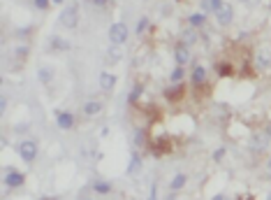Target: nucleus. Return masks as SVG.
I'll use <instances>...</instances> for the list:
<instances>
[{
  "instance_id": "nucleus-1",
  "label": "nucleus",
  "mask_w": 271,
  "mask_h": 200,
  "mask_svg": "<svg viewBox=\"0 0 271 200\" xmlns=\"http://www.w3.org/2000/svg\"><path fill=\"white\" fill-rule=\"evenodd\" d=\"M79 16H81V9H79V5L77 2H72V5H68V7H63V12H60L58 21L63 28H70V31H75L77 26H79Z\"/></svg>"
},
{
  "instance_id": "nucleus-2",
  "label": "nucleus",
  "mask_w": 271,
  "mask_h": 200,
  "mask_svg": "<svg viewBox=\"0 0 271 200\" xmlns=\"http://www.w3.org/2000/svg\"><path fill=\"white\" fill-rule=\"evenodd\" d=\"M16 151H19V156H21L23 163H35V158H38V151H39L38 140H33V138L21 140V142L16 145Z\"/></svg>"
},
{
  "instance_id": "nucleus-3",
  "label": "nucleus",
  "mask_w": 271,
  "mask_h": 200,
  "mask_svg": "<svg viewBox=\"0 0 271 200\" xmlns=\"http://www.w3.org/2000/svg\"><path fill=\"white\" fill-rule=\"evenodd\" d=\"M2 184H5V189H9V191L21 189V186L26 184V172L7 165V168H5V175H2Z\"/></svg>"
},
{
  "instance_id": "nucleus-4",
  "label": "nucleus",
  "mask_w": 271,
  "mask_h": 200,
  "mask_svg": "<svg viewBox=\"0 0 271 200\" xmlns=\"http://www.w3.org/2000/svg\"><path fill=\"white\" fill-rule=\"evenodd\" d=\"M271 145V138L267 135L264 131H257V133H250V138H248V149L253 151V154H264L267 149H269Z\"/></svg>"
},
{
  "instance_id": "nucleus-5",
  "label": "nucleus",
  "mask_w": 271,
  "mask_h": 200,
  "mask_svg": "<svg viewBox=\"0 0 271 200\" xmlns=\"http://www.w3.org/2000/svg\"><path fill=\"white\" fill-rule=\"evenodd\" d=\"M253 65L257 72H269L271 70V49L269 47H257L253 54Z\"/></svg>"
},
{
  "instance_id": "nucleus-6",
  "label": "nucleus",
  "mask_w": 271,
  "mask_h": 200,
  "mask_svg": "<svg viewBox=\"0 0 271 200\" xmlns=\"http://www.w3.org/2000/svg\"><path fill=\"white\" fill-rule=\"evenodd\" d=\"M190 84H193V89H197V91L209 84V70L204 68L202 63H195V65H193V70H190Z\"/></svg>"
},
{
  "instance_id": "nucleus-7",
  "label": "nucleus",
  "mask_w": 271,
  "mask_h": 200,
  "mask_svg": "<svg viewBox=\"0 0 271 200\" xmlns=\"http://www.w3.org/2000/svg\"><path fill=\"white\" fill-rule=\"evenodd\" d=\"M128 26L125 23H120V21H116V23H112L109 26V42L112 45H116V47H123L125 42H128Z\"/></svg>"
},
{
  "instance_id": "nucleus-8",
  "label": "nucleus",
  "mask_w": 271,
  "mask_h": 200,
  "mask_svg": "<svg viewBox=\"0 0 271 200\" xmlns=\"http://www.w3.org/2000/svg\"><path fill=\"white\" fill-rule=\"evenodd\" d=\"M190 61H193V51H190V47L183 45V42H176V45H174V63L181 65V68H186Z\"/></svg>"
},
{
  "instance_id": "nucleus-9",
  "label": "nucleus",
  "mask_w": 271,
  "mask_h": 200,
  "mask_svg": "<svg viewBox=\"0 0 271 200\" xmlns=\"http://www.w3.org/2000/svg\"><path fill=\"white\" fill-rule=\"evenodd\" d=\"M199 40H202V33L197 31V28H193V26H183L179 33V42H183V45L188 47H195L199 45Z\"/></svg>"
},
{
  "instance_id": "nucleus-10",
  "label": "nucleus",
  "mask_w": 271,
  "mask_h": 200,
  "mask_svg": "<svg viewBox=\"0 0 271 200\" xmlns=\"http://www.w3.org/2000/svg\"><path fill=\"white\" fill-rule=\"evenodd\" d=\"M216 23H218L220 28H227V26H232V21H234V5H230V2H225L223 7L216 12Z\"/></svg>"
},
{
  "instance_id": "nucleus-11",
  "label": "nucleus",
  "mask_w": 271,
  "mask_h": 200,
  "mask_svg": "<svg viewBox=\"0 0 271 200\" xmlns=\"http://www.w3.org/2000/svg\"><path fill=\"white\" fill-rule=\"evenodd\" d=\"M144 168V158L139 154V149H132V154H130V161H128V177H137Z\"/></svg>"
},
{
  "instance_id": "nucleus-12",
  "label": "nucleus",
  "mask_w": 271,
  "mask_h": 200,
  "mask_svg": "<svg viewBox=\"0 0 271 200\" xmlns=\"http://www.w3.org/2000/svg\"><path fill=\"white\" fill-rule=\"evenodd\" d=\"M56 126L60 131H72L77 126V119L72 112H56Z\"/></svg>"
},
{
  "instance_id": "nucleus-13",
  "label": "nucleus",
  "mask_w": 271,
  "mask_h": 200,
  "mask_svg": "<svg viewBox=\"0 0 271 200\" xmlns=\"http://www.w3.org/2000/svg\"><path fill=\"white\" fill-rule=\"evenodd\" d=\"M165 98L169 102H181L186 98V84H169L165 89Z\"/></svg>"
},
{
  "instance_id": "nucleus-14",
  "label": "nucleus",
  "mask_w": 271,
  "mask_h": 200,
  "mask_svg": "<svg viewBox=\"0 0 271 200\" xmlns=\"http://www.w3.org/2000/svg\"><path fill=\"white\" fill-rule=\"evenodd\" d=\"M102 109H105V105H102V100L90 98V100H86V102H83L81 112H83V116H86V119H90V116H98L100 112H102Z\"/></svg>"
},
{
  "instance_id": "nucleus-15",
  "label": "nucleus",
  "mask_w": 271,
  "mask_h": 200,
  "mask_svg": "<svg viewBox=\"0 0 271 200\" xmlns=\"http://www.w3.org/2000/svg\"><path fill=\"white\" fill-rule=\"evenodd\" d=\"M120 58H123V49L116 45H109V49H107V54H105L107 65H118Z\"/></svg>"
},
{
  "instance_id": "nucleus-16",
  "label": "nucleus",
  "mask_w": 271,
  "mask_h": 200,
  "mask_svg": "<svg viewBox=\"0 0 271 200\" xmlns=\"http://www.w3.org/2000/svg\"><path fill=\"white\" fill-rule=\"evenodd\" d=\"M206 21H209V14H204V12H195V14L188 16V26H193V28H197V31H204V26H206Z\"/></svg>"
},
{
  "instance_id": "nucleus-17",
  "label": "nucleus",
  "mask_w": 271,
  "mask_h": 200,
  "mask_svg": "<svg viewBox=\"0 0 271 200\" xmlns=\"http://www.w3.org/2000/svg\"><path fill=\"white\" fill-rule=\"evenodd\" d=\"M223 5H225V0H199V7L204 14H216Z\"/></svg>"
},
{
  "instance_id": "nucleus-18",
  "label": "nucleus",
  "mask_w": 271,
  "mask_h": 200,
  "mask_svg": "<svg viewBox=\"0 0 271 200\" xmlns=\"http://www.w3.org/2000/svg\"><path fill=\"white\" fill-rule=\"evenodd\" d=\"M93 193H98V196H109L114 191V184L112 182H107V179H98V182H93Z\"/></svg>"
},
{
  "instance_id": "nucleus-19",
  "label": "nucleus",
  "mask_w": 271,
  "mask_h": 200,
  "mask_svg": "<svg viewBox=\"0 0 271 200\" xmlns=\"http://www.w3.org/2000/svg\"><path fill=\"white\" fill-rule=\"evenodd\" d=\"M49 45H51L53 51H70V49H72V42L65 38H58V35H53V38L49 40Z\"/></svg>"
},
{
  "instance_id": "nucleus-20",
  "label": "nucleus",
  "mask_w": 271,
  "mask_h": 200,
  "mask_svg": "<svg viewBox=\"0 0 271 200\" xmlns=\"http://www.w3.org/2000/svg\"><path fill=\"white\" fill-rule=\"evenodd\" d=\"M186 184H188V175H186V172H176V175L172 177V182H169V191L176 193V191H181Z\"/></svg>"
},
{
  "instance_id": "nucleus-21",
  "label": "nucleus",
  "mask_w": 271,
  "mask_h": 200,
  "mask_svg": "<svg viewBox=\"0 0 271 200\" xmlns=\"http://www.w3.org/2000/svg\"><path fill=\"white\" fill-rule=\"evenodd\" d=\"M114 86H116V75H112V72H102L100 75V89L102 91H114Z\"/></svg>"
},
{
  "instance_id": "nucleus-22",
  "label": "nucleus",
  "mask_w": 271,
  "mask_h": 200,
  "mask_svg": "<svg viewBox=\"0 0 271 200\" xmlns=\"http://www.w3.org/2000/svg\"><path fill=\"white\" fill-rule=\"evenodd\" d=\"M38 77L42 84H51L53 77H56V72H53V68H49V65H42V68L38 70Z\"/></svg>"
},
{
  "instance_id": "nucleus-23",
  "label": "nucleus",
  "mask_w": 271,
  "mask_h": 200,
  "mask_svg": "<svg viewBox=\"0 0 271 200\" xmlns=\"http://www.w3.org/2000/svg\"><path fill=\"white\" fill-rule=\"evenodd\" d=\"M132 147H135V149H139V151H142V149H146V131H144V128H137V131H135Z\"/></svg>"
},
{
  "instance_id": "nucleus-24",
  "label": "nucleus",
  "mask_w": 271,
  "mask_h": 200,
  "mask_svg": "<svg viewBox=\"0 0 271 200\" xmlns=\"http://www.w3.org/2000/svg\"><path fill=\"white\" fill-rule=\"evenodd\" d=\"M213 68H216V72H218L220 77H230V75L234 72V68H232V63L230 61H216Z\"/></svg>"
},
{
  "instance_id": "nucleus-25",
  "label": "nucleus",
  "mask_w": 271,
  "mask_h": 200,
  "mask_svg": "<svg viewBox=\"0 0 271 200\" xmlns=\"http://www.w3.org/2000/svg\"><path fill=\"white\" fill-rule=\"evenodd\" d=\"M183 79H186V68L176 65V68L172 70V75H169V82H172V84H183Z\"/></svg>"
},
{
  "instance_id": "nucleus-26",
  "label": "nucleus",
  "mask_w": 271,
  "mask_h": 200,
  "mask_svg": "<svg viewBox=\"0 0 271 200\" xmlns=\"http://www.w3.org/2000/svg\"><path fill=\"white\" fill-rule=\"evenodd\" d=\"M144 89H146V86H144V82H137V84H135L132 93H130V102H132V105H137V102H139V98H142Z\"/></svg>"
},
{
  "instance_id": "nucleus-27",
  "label": "nucleus",
  "mask_w": 271,
  "mask_h": 200,
  "mask_svg": "<svg viewBox=\"0 0 271 200\" xmlns=\"http://www.w3.org/2000/svg\"><path fill=\"white\" fill-rule=\"evenodd\" d=\"M149 26H151V19H149V16H139V21H137L135 33H137V35H144V33L149 31Z\"/></svg>"
},
{
  "instance_id": "nucleus-28",
  "label": "nucleus",
  "mask_w": 271,
  "mask_h": 200,
  "mask_svg": "<svg viewBox=\"0 0 271 200\" xmlns=\"http://www.w3.org/2000/svg\"><path fill=\"white\" fill-rule=\"evenodd\" d=\"M225 154H227L225 147H216V149H213V154H211V158H213L216 163H220L223 158H225Z\"/></svg>"
},
{
  "instance_id": "nucleus-29",
  "label": "nucleus",
  "mask_w": 271,
  "mask_h": 200,
  "mask_svg": "<svg viewBox=\"0 0 271 200\" xmlns=\"http://www.w3.org/2000/svg\"><path fill=\"white\" fill-rule=\"evenodd\" d=\"M239 2L243 5V7H248V9H257L264 2V0H239Z\"/></svg>"
},
{
  "instance_id": "nucleus-30",
  "label": "nucleus",
  "mask_w": 271,
  "mask_h": 200,
  "mask_svg": "<svg viewBox=\"0 0 271 200\" xmlns=\"http://www.w3.org/2000/svg\"><path fill=\"white\" fill-rule=\"evenodd\" d=\"M33 5L39 9V12H44V9H49V5H51V0H33Z\"/></svg>"
},
{
  "instance_id": "nucleus-31",
  "label": "nucleus",
  "mask_w": 271,
  "mask_h": 200,
  "mask_svg": "<svg viewBox=\"0 0 271 200\" xmlns=\"http://www.w3.org/2000/svg\"><path fill=\"white\" fill-rule=\"evenodd\" d=\"M86 5H93V7H107L112 0H83Z\"/></svg>"
},
{
  "instance_id": "nucleus-32",
  "label": "nucleus",
  "mask_w": 271,
  "mask_h": 200,
  "mask_svg": "<svg viewBox=\"0 0 271 200\" xmlns=\"http://www.w3.org/2000/svg\"><path fill=\"white\" fill-rule=\"evenodd\" d=\"M146 200H158V184H151V191Z\"/></svg>"
},
{
  "instance_id": "nucleus-33",
  "label": "nucleus",
  "mask_w": 271,
  "mask_h": 200,
  "mask_svg": "<svg viewBox=\"0 0 271 200\" xmlns=\"http://www.w3.org/2000/svg\"><path fill=\"white\" fill-rule=\"evenodd\" d=\"M264 170H267V177L271 179V154L267 156V163H264Z\"/></svg>"
},
{
  "instance_id": "nucleus-34",
  "label": "nucleus",
  "mask_w": 271,
  "mask_h": 200,
  "mask_svg": "<svg viewBox=\"0 0 271 200\" xmlns=\"http://www.w3.org/2000/svg\"><path fill=\"white\" fill-rule=\"evenodd\" d=\"M211 200H232V198H230L227 193H216V196H213Z\"/></svg>"
},
{
  "instance_id": "nucleus-35",
  "label": "nucleus",
  "mask_w": 271,
  "mask_h": 200,
  "mask_svg": "<svg viewBox=\"0 0 271 200\" xmlns=\"http://www.w3.org/2000/svg\"><path fill=\"white\" fill-rule=\"evenodd\" d=\"M0 109H2V112L7 109V96H2V98H0Z\"/></svg>"
},
{
  "instance_id": "nucleus-36",
  "label": "nucleus",
  "mask_w": 271,
  "mask_h": 200,
  "mask_svg": "<svg viewBox=\"0 0 271 200\" xmlns=\"http://www.w3.org/2000/svg\"><path fill=\"white\" fill-rule=\"evenodd\" d=\"M53 5H63V2H65V0H51Z\"/></svg>"
},
{
  "instance_id": "nucleus-37",
  "label": "nucleus",
  "mask_w": 271,
  "mask_h": 200,
  "mask_svg": "<svg viewBox=\"0 0 271 200\" xmlns=\"http://www.w3.org/2000/svg\"><path fill=\"white\" fill-rule=\"evenodd\" d=\"M167 200H176V196H174V193H172V196H169V198H167Z\"/></svg>"
},
{
  "instance_id": "nucleus-38",
  "label": "nucleus",
  "mask_w": 271,
  "mask_h": 200,
  "mask_svg": "<svg viewBox=\"0 0 271 200\" xmlns=\"http://www.w3.org/2000/svg\"><path fill=\"white\" fill-rule=\"evenodd\" d=\"M267 200H271V191H269V193H267Z\"/></svg>"
},
{
  "instance_id": "nucleus-39",
  "label": "nucleus",
  "mask_w": 271,
  "mask_h": 200,
  "mask_svg": "<svg viewBox=\"0 0 271 200\" xmlns=\"http://www.w3.org/2000/svg\"><path fill=\"white\" fill-rule=\"evenodd\" d=\"M81 200H98V198H81Z\"/></svg>"
},
{
  "instance_id": "nucleus-40",
  "label": "nucleus",
  "mask_w": 271,
  "mask_h": 200,
  "mask_svg": "<svg viewBox=\"0 0 271 200\" xmlns=\"http://www.w3.org/2000/svg\"><path fill=\"white\" fill-rule=\"evenodd\" d=\"M49 200H58V198H49Z\"/></svg>"
},
{
  "instance_id": "nucleus-41",
  "label": "nucleus",
  "mask_w": 271,
  "mask_h": 200,
  "mask_svg": "<svg viewBox=\"0 0 271 200\" xmlns=\"http://www.w3.org/2000/svg\"><path fill=\"white\" fill-rule=\"evenodd\" d=\"M130 200H135V198H130Z\"/></svg>"
},
{
  "instance_id": "nucleus-42",
  "label": "nucleus",
  "mask_w": 271,
  "mask_h": 200,
  "mask_svg": "<svg viewBox=\"0 0 271 200\" xmlns=\"http://www.w3.org/2000/svg\"><path fill=\"white\" fill-rule=\"evenodd\" d=\"M269 12H271V7H269Z\"/></svg>"
}]
</instances>
